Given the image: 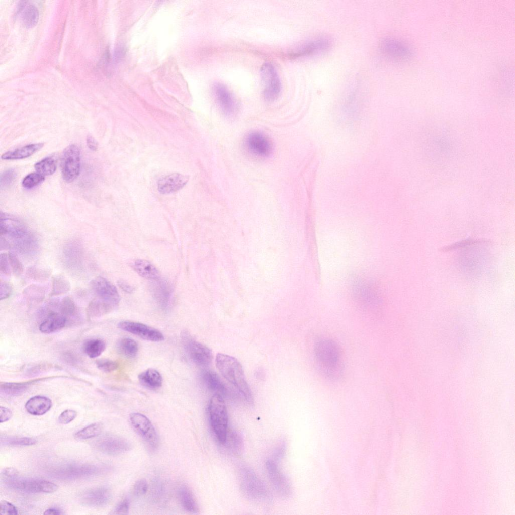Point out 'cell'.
<instances>
[{"label":"cell","mask_w":515,"mask_h":515,"mask_svg":"<svg viewBox=\"0 0 515 515\" xmlns=\"http://www.w3.org/2000/svg\"><path fill=\"white\" fill-rule=\"evenodd\" d=\"M215 362L223 377L235 387L248 404H252L254 400L252 392L246 380L242 366L238 360L232 356L218 353Z\"/></svg>","instance_id":"cell-1"},{"label":"cell","mask_w":515,"mask_h":515,"mask_svg":"<svg viewBox=\"0 0 515 515\" xmlns=\"http://www.w3.org/2000/svg\"><path fill=\"white\" fill-rule=\"evenodd\" d=\"M0 233L8 236L20 252L31 253L37 249L36 238L28 228L17 219L2 212Z\"/></svg>","instance_id":"cell-2"},{"label":"cell","mask_w":515,"mask_h":515,"mask_svg":"<svg viewBox=\"0 0 515 515\" xmlns=\"http://www.w3.org/2000/svg\"><path fill=\"white\" fill-rule=\"evenodd\" d=\"M239 481L241 492L249 501L264 507L272 504L273 498L270 492L252 469L241 467L239 471Z\"/></svg>","instance_id":"cell-3"},{"label":"cell","mask_w":515,"mask_h":515,"mask_svg":"<svg viewBox=\"0 0 515 515\" xmlns=\"http://www.w3.org/2000/svg\"><path fill=\"white\" fill-rule=\"evenodd\" d=\"M316 359L322 372L330 378H336L342 372L339 347L333 340L322 338L314 347Z\"/></svg>","instance_id":"cell-4"},{"label":"cell","mask_w":515,"mask_h":515,"mask_svg":"<svg viewBox=\"0 0 515 515\" xmlns=\"http://www.w3.org/2000/svg\"><path fill=\"white\" fill-rule=\"evenodd\" d=\"M208 412L213 433L218 441L223 445L228 431V413L223 397L214 394L210 400Z\"/></svg>","instance_id":"cell-5"},{"label":"cell","mask_w":515,"mask_h":515,"mask_svg":"<svg viewBox=\"0 0 515 515\" xmlns=\"http://www.w3.org/2000/svg\"><path fill=\"white\" fill-rule=\"evenodd\" d=\"M352 291L354 298L363 307L376 309L380 305L379 293L375 286L369 281L362 279L355 281Z\"/></svg>","instance_id":"cell-6"},{"label":"cell","mask_w":515,"mask_h":515,"mask_svg":"<svg viewBox=\"0 0 515 515\" xmlns=\"http://www.w3.org/2000/svg\"><path fill=\"white\" fill-rule=\"evenodd\" d=\"M61 172L64 180L70 183L78 176L80 171V150L74 144L67 146L61 158Z\"/></svg>","instance_id":"cell-7"},{"label":"cell","mask_w":515,"mask_h":515,"mask_svg":"<svg viewBox=\"0 0 515 515\" xmlns=\"http://www.w3.org/2000/svg\"><path fill=\"white\" fill-rule=\"evenodd\" d=\"M182 337L185 349L194 363L203 366L211 363L213 355L208 347L196 341L187 332H184Z\"/></svg>","instance_id":"cell-8"},{"label":"cell","mask_w":515,"mask_h":515,"mask_svg":"<svg viewBox=\"0 0 515 515\" xmlns=\"http://www.w3.org/2000/svg\"><path fill=\"white\" fill-rule=\"evenodd\" d=\"M261 74L264 85V98L269 101L275 100L281 90V81L276 68L271 63H265L261 68Z\"/></svg>","instance_id":"cell-9"},{"label":"cell","mask_w":515,"mask_h":515,"mask_svg":"<svg viewBox=\"0 0 515 515\" xmlns=\"http://www.w3.org/2000/svg\"><path fill=\"white\" fill-rule=\"evenodd\" d=\"M15 489L31 493H52L58 489V486L43 480L21 479L17 476L5 482Z\"/></svg>","instance_id":"cell-10"},{"label":"cell","mask_w":515,"mask_h":515,"mask_svg":"<svg viewBox=\"0 0 515 515\" xmlns=\"http://www.w3.org/2000/svg\"><path fill=\"white\" fill-rule=\"evenodd\" d=\"M131 423L144 441L152 448L158 445V436L149 419L143 414L133 413L130 415Z\"/></svg>","instance_id":"cell-11"},{"label":"cell","mask_w":515,"mask_h":515,"mask_svg":"<svg viewBox=\"0 0 515 515\" xmlns=\"http://www.w3.org/2000/svg\"><path fill=\"white\" fill-rule=\"evenodd\" d=\"M266 467L269 479L277 493L283 498L289 497L292 493L291 484L279 468L277 462L269 459L266 462Z\"/></svg>","instance_id":"cell-12"},{"label":"cell","mask_w":515,"mask_h":515,"mask_svg":"<svg viewBox=\"0 0 515 515\" xmlns=\"http://www.w3.org/2000/svg\"><path fill=\"white\" fill-rule=\"evenodd\" d=\"M118 327L124 331L146 340L156 342L162 341L164 339L163 335L159 330L141 323L122 321L118 323Z\"/></svg>","instance_id":"cell-13"},{"label":"cell","mask_w":515,"mask_h":515,"mask_svg":"<svg viewBox=\"0 0 515 515\" xmlns=\"http://www.w3.org/2000/svg\"><path fill=\"white\" fill-rule=\"evenodd\" d=\"M91 287L98 298L114 306L119 303L120 298L116 287L106 278L97 276L91 282Z\"/></svg>","instance_id":"cell-14"},{"label":"cell","mask_w":515,"mask_h":515,"mask_svg":"<svg viewBox=\"0 0 515 515\" xmlns=\"http://www.w3.org/2000/svg\"><path fill=\"white\" fill-rule=\"evenodd\" d=\"M245 143L248 151L257 156L266 157L272 152V144L269 139L260 132L249 133L246 137Z\"/></svg>","instance_id":"cell-15"},{"label":"cell","mask_w":515,"mask_h":515,"mask_svg":"<svg viewBox=\"0 0 515 515\" xmlns=\"http://www.w3.org/2000/svg\"><path fill=\"white\" fill-rule=\"evenodd\" d=\"M97 444L101 451L111 455L123 453L131 448L130 443L126 440L112 435L103 437L97 442Z\"/></svg>","instance_id":"cell-16"},{"label":"cell","mask_w":515,"mask_h":515,"mask_svg":"<svg viewBox=\"0 0 515 515\" xmlns=\"http://www.w3.org/2000/svg\"><path fill=\"white\" fill-rule=\"evenodd\" d=\"M213 91L216 100L222 112L226 115H233L236 110V102L229 89L224 84L216 82Z\"/></svg>","instance_id":"cell-17"},{"label":"cell","mask_w":515,"mask_h":515,"mask_svg":"<svg viewBox=\"0 0 515 515\" xmlns=\"http://www.w3.org/2000/svg\"><path fill=\"white\" fill-rule=\"evenodd\" d=\"M382 52L390 58L395 60H403L410 56L409 48L403 43L391 38L384 39L380 43Z\"/></svg>","instance_id":"cell-18"},{"label":"cell","mask_w":515,"mask_h":515,"mask_svg":"<svg viewBox=\"0 0 515 515\" xmlns=\"http://www.w3.org/2000/svg\"><path fill=\"white\" fill-rule=\"evenodd\" d=\"M189 177L179 173H173L160 179L157 187L159 192L168 194L182 188L188 182Z\"/></svg>","instance_id":"cell-19"},{"label":"cell","mask_w":515,"mask_h":515,"mask_svg":"<svg viewBox=\"0 0 515 515\" xmlns=\"http://www.w3.org/2000/svg\"><path fill=\"white\" fill-rule=\"evenodd\" d=\"M110 490L106 487H100L89 490L81 496V501L89 506H102L108 503L111 499Z\"/></svg>","instance_id":"cell-20"},{"label":"cell","mask_w":515,"mask_h":515,"mask_svg":"<svg viewBox=\"0 0 515 515\" xmlns=\"http://www.w3.org/2000/svg\"><path fill=\"white\" fill-rule=\"evenodd\" d=\"M330 45V41L326 38L317 39L301 45L291 55L295 57L313 54L327 49Z\"/></svg>","instance_id":"cell-21"},{"label":"cell","mask_w":515,"mask_h":515,"mask_svg":"<svg viewBox=\"0 0 515 515\" xmlns=\"http://www.w3.org/2000/svg\"><path fill=\"white\" fill-rule=\"evenodd\" d=\"M201 377L205 386L209 390L215 392V394L221 395L223 398L229 395L227 388L214 372L205 370L202 373Z\"/></svg>","instance_id":"cell-22"},{"label":"cell","mask_w":515,"mask_h":515,"mask_svg":"<svg viewBox=\"0 0 515 515\" xmlns=\"http://www.w3.org/2000/svg\"><path fill=\"white\" fill-rule=\"evenodd\" d=\"M52 406L51 400L43 396H35L29 399L25 404L27 412L34 415H43Z\"/></svg>","instance_id":"cell-23"},{"label":"cell","mask_w":515,"mask_h":515,"mask_svg":"<svg viewBox=\"0 0 515 515\" xmlns=\"http://www.w3.org/2000/svg\"><path fill=\"white\" fill-rule=\"evenodd\" d=\"M66 323V317L62 314H49L39 326V330L43 333H51L63 328Z\"/></svg>","instance_id":"cell-24"},{"label":"cell","mask_w":515,"mask_h":515,"mask_svg":"<svg viewBox=\"0 0 515 515\" xmlns=\"http://www.w3.org/2000/svg\"><path fill=\"white\" fill-rule=\"evenodd\" d=\"M133 269L141 277L157 280L159 278L157 269L150 262L143 259H136L132 264Z\"/></svg>","instance_id":"cell-25"},{"label":"cell","mask_w":515,"mask_h":515,"mask_svg":"<svg viewBox=\"0 0 515 515\" xmlns=\"http://www.w3.org/2000/svg\"><path fill=\"white\" fill-rule=\"evenodd\" d=\"M155 281L153 286L154 297L162 307L166 308L171 297L170 286L166 281L160 280L159 278Z\"/></svg>","instance_id":"cell-26"},{"label":"cell","mask_w":515,"mask_h":515,"mask_svg":"<svg viewBox=\"0 0 515 515\" xmlns=\"http://www.w3.org/2000/svg\"><path fill=\"white\" fill-rule=\"evenodd\" d=\"M43 146V143L31 144L17 148L13 151H8L3 154L1 158L4 160H16L28 157Z\"/></svg>","instance_id":"cell-27"},{"label":"cell","mask_w":515,"mask_h":515,"mask_svg":"<svg viewBox=\"0 0 515 515\" xmlns=\"http://www.w3.org/2000/svg\"><path fill=\"white\" fill-rule=\"evenodd\" d=\"M138 378L143 386L151 389H158L162 384L161 375L158 371L152 368H149L142 372Z\"/></svg>","instance_id":"cell-28"},{"label":"cell","mask_w":515,"mask_h":515,"mask_svg":"<svg viewBox=\"0 0 515 515\" xmlns=\"http://www.w3.org/2000/svg\"><path fill=\"white\" fill-rule=\"evenodd\" d=\"M179 500L182 507L187 511L196 513L199 511L198 505L190 490L186 486L180 487Z\"/></svg>","instance_id":"cell-29"},{"label":"cell","mask_w":515,"mask_h":515,"mask_svg":"<svg viewBox=\"0 0 515 515\" xmlns=\"http://www.w3.org/2000/svg\"><path fill=\"white\" fill-rule=\"evenodd\" d=\"M115 306L101 299L92 300L87 308V313L90 317H98L110 312Z\"/></svg>","instance_id":"cell-30"},{"label":"cell","mask_w":515,"mask_h":515,"mask_svg":"<svg viewBox=\"0 0 515 515\" xmlns=\"http://www.w3.org/2000/svg\"><path fill=\"white\" fill-rule=\"evenodd\" d=\"M232 453L235 455L240 454L243 449V440L238 433L233 430L228 431L226 439L223 444Z\"/></svg>","instance_id":"cell-31"},{"label":"cell","mask_w":515,"mask_h":515,"mask_svg":"<svg viewBox=\"0 0 515 515\" xmlns=\"http://www.w3.org/2000/svg\"><path fill=\"white\" fill-rule=\"evenodd\" d=\"M106 344L100 338H92L87 340L83 345L82 349L89 357L94 358L100 356L105 350Z\"/></svg>","instance_id":"cell-32"},{"label":"cell","mask_w":515,"mask_h":515,"mask_svg":"<svg viewBox=\"0 0 515 515\" xmlns=\"http://www.w3.org/2000/svg\"><path fill=\"white\" fill-rule=\"evenodd\" d=\"M71 285L68 280L62 275H55L52 278L51 296L63 294L69 292Z\"/></svg>","instance_id":"cell-33"},{"label":"cell","mask_w":515,"mask_h":515,"mask_svg":"<svg viewBox=\"0 0 515 515\" xmlns=\"http://www.w3.org/2000/svg\"><path fill=\"white\" fill-rule=\"evenodd\" d=\"M22 11V20L25 26L27 28L35 26L39 19V12L37 8L30 5L24 7Z\"/></svg>","instance_id":"cell-34"},{"label":"cell","mask_w":515,"mask_h":515,"mask_svg":"<svg viewBox=\"0 0 515 515\" xmlns=\"http://www.w3.org/2000/svg\"><path fill=\"white\" fill-rule=\"evenodd\" d=\"M118 349L123 355L129 357H134L137 354L138 347L137 343L130 338H123L118 344Z\"/></svg>","instance_id":"cell-35"},{"label":"cell","mask_w":515,"mask_h":515,"mask_svg":"<svg viewBox=\"0 0 515 515\" xmlns=\"http://www.w3.org/2000/svg\"><path fill=\"white\" fill-rule=\"evenodd\" d=\"M28 383H1V392L9 396H17L23 393L27 389Z\"/></svg>","instance_id":"cell-36"},{"label":"cell","mask_w":515,"mask_h":515,"mask_svg":"<svg viewBox=\"0 0 515 515\" xmlns=\"http://www.w3.org/2000/svg\"><path fill=\"white\" fill-rule=\"evenodd\" d=\"M36 171L43 176L52 175L56 170V164L55 160L51 157L45 158L34 165Z\"/></svg>","instance_id":"cell-37"},{"label":"cell","mask_w":515,"mask_h":515,"mask_svg":"<svg viewBox=\"0 0 515 515\" xmlns=\"http://www.w3.org/2000/svg\"><path fill=\"white\" fill-rule=\"evenodd\" d=\"M102 430L100 423H94L79 431L74 434V438L77 440H84L93 438L99 435Z\"/></svg>","instance_id":"cell-38"},{"label":"cell","mask_w":515,"mask_h":515,"mask_svg":"<svg viewBox=\"0 0 515 515\" xmlns=\"http://www.w3.org/2000/svg\"><path fill=\"white\" fill-rule=\"evenodd\" d=\"M44 179V176L38 173H32L27 175L23 179L22 185L25 188L31 189L40 184Z\"/></svg>","instance_id":"cell-39"},{"label":"cell","mask_w":515,"mask_h":515,"mask_svg":"<svg viewBox=\"0 0 515 515\" xmlns=\"http://www.w3.org/2000/svg\"><path fill=\"white\" fill-rule=\"evenodd\" d=\"M76 307L73 301L68 296L64 297L60 303V311L63 315H72L75 311Z\"/></svg>","instance_id":"cell-40"},{"label":"cell","mask_w":515,"mask_h":515,"mask_svg":"<svg viewBox=\"0 0 515 515\" xmlns=\"http://www.w3.org/2000/svg\"><path fill=\"white\" fill-rule=\"evenodd\" d=\"M50 274L48 271L40 269L35 267H30L26 271L28 277L35 280H45L49 277Z\"/></svg>","instance_id":"cell-41"},{"label":"cell","mask_w":515,"mask_h":515,"mask_svg":"<svg viewBox=\"0 0 515 515\" xmlns=\"http://www.w3.org/2000/svg\"><path fill=\"white\" fill-rule=\"evenodd\" d=\"M16 173L14 169H9L4 171L1 175L0 183L2 189L10 187L16 178Z\"/></svg>","instance_id":"cell-42"},{"label":"cell","mask_w":515,"mask_h":515,"mask_svg":"<svg viewBox=\"0 0 515 515\" xmlns=\"http://www.w3.org/2000/svg\"><path fill=\"white\" fill-rule=\"evenodd\" d=\"M10 267L13 273L16 276H20L24 271L23 265L17 257V255L13 252L8 253Z\"/></svg>","instance_id":"cell-43"},{"label":"cell","mask_w":515,"mask_h":515,"mask_svg":"<svg viewBox=\"0 0 515 515\" xmlns=\"http://www.w3.org/2000/svg\"><path fill=\"white\" fill-rule=\"evenodd\" d=\"M24 294L30 298H43L45 290L43 287L36 285H31L23 290Z\"/></svg>","instance_id":"cell-44"},{"label":"cell","mask_w":515,"mask_h":515,"mask_svg":"<svg viewBox=\"0 0 515 515\" xmlns=\"http://www.w3.org/2000/svg\"><path fill=\"white\" fill-rule=\"evenodd\" d=\"M97 368L104 372H111L116 370L118 367V363L107 359L98 360L96 362Z\"/></svg>","instance_id":"cell-45"},{"label":"cell","mask_w":515,"mask_h":515,"mask_svg":"<svg viewBox=\"0 0 515 515\" xmlns=\"http://www.w3.org/2000/svg\"><path fill=\"white\" fill-rule=\"evenodd\" d=\"M483 242V240H480V239H477V240L468 239V240H463V241H460V242H456L455 243H454L453 244L448 245L447 246L443 247L440 248L439 250H440V251H442V252H447V251H451L452 250H454V249H458V248L459 249L460 248H462V247H465V246H468V245H473V244H477V243H481V242Z\"/></svg>","instance_id":"cell-46"},{"label":"cell","mask_w":515,"mask_h":515,"mask_svg":"<svg viewBox=\"0 0 515 515\" xmlns=\"http://www.w3.org/2000/svg\"><path fill=\"white\" fill-rule=\"evenodd\" d=\"M12 446H30L36 443L37 440L31 438H19L10 439L6 442Z\"/></svg>","instance_id":"cell-47"},{"label":"cell","mask_w":515,"mask_h":515,"mask_svg":"<svg viewBox=\"0 0 515 515\" xmlns=\"http://www.w3.org/2000/svg\"><path fill=\"white\" fill-rule=\"evenodd\" d=\"M77 413L75 410L67 409L63 411L58 417V422L60 424H66L70 423L76 417Z\"/></svg>","instance_id":"cell-48"},{"label":"cell","mask_w":515,"mask_h":515,"mask_svg":"<svg viewBox=\"0 0 515 515\" xmlns=\"http://www.w3.org/2000/svg\"><path fill=\"white\" fill-rule=\"evenodd\" d=\"M0 513L1 514L15 515L18 514L16 507L12 503L3 500L0 503Z\"/></svg>","instance_id":"cell-49"},{"label":"cell","mask_w":515,"mask_h":515,"mask_svg":"<svg viewBox=\"0 0 515 515\" xmlns=\"http://www.w3.org/2000/svg\"><path fill=\"white\" fill-rule=\"evenodd\" d=\"M148 483L145 479L138 480L134 484L133 492L137 496L144 495L148 489Z\"/></svg>","instance_id":"cell-50"},{"label":"cell","mask_w":515,"mask_h":515,"mask_svg":"<svg viewBox=\"0 0 515 515\" xmlns=\"http://www.w3.org/2000/svg\"><path fill=\"white\" fill-rule=\"evenodd\" d=\"M0 269L1 271L7 276H10L11 274V268L10 265L8 254H7L6 253H2L1 254Z\"/></svg>","instance_id":"cell-51"},{"label":"cell","mask_w":515,"mask_h":515,"mask_svg":"<svg viewBox=\"0 0 515 515\" xmlns=\"http://www.w3.org/2000/svg\"><path fill=\"white\" fill-rule=\"evenodd\" d=\"M129 508V502L124 499L120 502L115 507L114 513L117 514H125L128 513Z\"/></svg>","instance_id":"cell-52"},{"label":"cell","mask_w":515,"mask_h":515,"mask_svg":"<svg viewBox=\"0 0 515 515\" xmlns=\"http://www.w3.org/2000/svg\"><path fill=\"white\" fill-rule=\"evenodd\" d=\"M12 288L11 286L6 282H1L0 287V299L2 300L8 298L11 294Z\"/></svg>","instance_id":"cell-53"},{"label":"cell","mask_w":515,"mask_h":515,"mask_svg":"<svg viewBox=\"0 0 515 515\" xmlns=\"http://www.w3.org/2000/svg\"><path fill=\"white\" fill-rule=\"evenodd\" d=\"M12 416L11 411L5 407H0V422H6L10 419Z\"/></svg>","instance_id":"cell-54"},{"label":"cell","mask_w":515,"mask_h":515,"mask_svg":"<svg viewBox=\"0 0 515 515\" xmlns=\"http://www.w3.org/2000/svg\"><path fill=\"white\" fill-rule=\"evenodd\" d=\"M285 451V444H281L279 447L276 450L274 456L273 460L276 462L279 461L281 459L283 456L284 454Z\"/></svg>","instance_id":"cell-55"},{"label":"cell","mask_w":515,"mask_h":515,"mask_svg":"<svg viewBox=\"0 0 515 515\" xmlns=\"http://www.w3.org/2000/svg\"><path fill=\"white\" fill-rule=\"evenodd\" d=\"M118 285L122 290L127 293H132L134 291V288L124 280H119Z\"/></svg>","instance_id":"cell-56"},{"label":"cell","mask_w":515,"mask_h":515,"mask_svg":"<svg viewBox=\"0 0 515 515\" xmlns=\"http://www.w3.org/2000/svg\"><path fill=\"white\" fill-rule=\"evenodd\" d=\"M87 145L89 149L92 151H96L97 149L98 144L95 139L90 135L87 137Z\"/></svg>","instance_id":"cell-57"},{"label":"cell","mask_w":515,"mask_h":515,"mask_svg":"<svg viewBox=\"0 0 515 515\" xmlns=\"http://www.w3.org/2000/svg\"><path fill=\"white\" fill-rule=\"evenodd\" d=\"M10 244L9 242L5 238L1 236V249L2 250L3 248L9 249L10 248Z\"/></svg>","instance_id":"cell-58"},{"label":"cell","mask_w":515,"mask_h":515,"mask_svg":"<svg viewBox=\"0 0 515 515\" xmlns=\"http://www.w3.org/2000/svg\"><path fill=\"white\" fill-rule=\"evenodd\" d=\"M62 513L59 510L54 508L48 509L44 512V514H60Z\"/></svg>","instance_id":"cell-59"}]
</instances>
